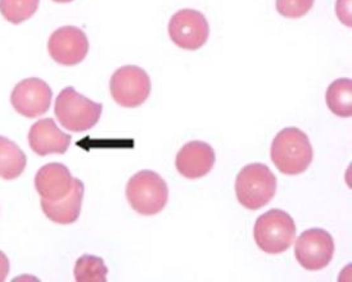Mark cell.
Listing matches in <instances>:
<instances>
[{
    "instance_id": "1",
    "label": "cell",
    "mask_w": 352,
    "mask_h": 282,
    "mask_svg": "<svg viewBox=\"0 0 352 282\" xmlns=\"http://www.w3.org/2000/svg\"><path fill=\"white\" fill-rule=\"evenodd\" d=\"M313 145L297 127H285L273 140L272 161L284 175L303 174L313 162Z\"/></svg>"
},
{
    "instance_id": "2",
    "label": "cell",
    "mask_w": 352,
    "mask_h": 282,
    "mask_svg": "<svg viewBox=\"0 0 352 282\" xmlns=\"http://www.w3.org/2000/svg\"><path fill=\"white\" fill-rule=\"evenodd\" d=\"M276 193V177L263 163L247 165L235 180L236 199L250 211H257L273 200Z\"/></svg>"
},
{
    "instance_id": "3",
    "label": "cell",
    "mask_w": 352,
    "mask_h": 282,
    "mask_svg": "<svg viewBox=\"0 0 352 282\" xmlns=\"http://www.w3.org/2000/svg\"><path fill=\"white\" fill-rule=\"evenodd\" d=\"M103 106L81 95L72 86L59 93L54 113L59 124L72 132H84L98 124Z\"/></svg>"
},
{
    "instance_id": "4",
    "label": "cell",
    "mask_w": 352,
    "mask_h": 282,
    "mask_svg": "<svg viewBox=\"0 0 352 282\" xmlns=\"http://www.w3.org/2000/svg\"><path fill=\"white\" fill-rule=\"evenodd\" d=\"M127 202L142 215H155L164 211L168 200L165 180L153 171H140L133 176L126 186Z\"/></svg>"
},
{
    "instance_id": "5",
    "label": "cell",
    "mask_w": 352,
    "mask_h": 282,
    "mask_svg": "<svg viewBox=\"0 0 352 282\" xmlns=\"http://www.w3.org/2000/svg\"><path fill=\"white\" fill-rule=\"evenodd\" d=\"M254 242L267 254L287 252L296 237L294 218L282 209H270L261 214L254 228Z\"/></svg>"
},
{
    "instance_id": "6",
    "label": "cell",
    "mask_w": 352,
    "mask_h": 282,
    "mask_svg": "<svg viewBox=\"0 0 352 282\" xmlns=\"http://www.w3.org/2000/svg\"><path fill=\"white\" fill-rule=\"evenodd\" d=\"M109 90L118 106L137 108L149 97L152 82L144 69L138 66H124L112 75Z\"/></svg>"
},
{
    "instance_id": "7",
    "label": "cell",
    "mask_w": 352,
    "mask_h": 282,
    "mask_svg": "<svg viewBox=\"0 0 352 282\" xmlns=\"http://www.w3.org/2000/svg\"><path fill=\"white\" fill-rule=\"evenodd\" d=\"M168 35L173 43L184 50L202 48L210 36V26L199 10H180L168 22Z\"/></svg>"
},
{
    "instance_id": "8",
    "label": "cell",
    "mask_w": 352,
    "mask_h": 282,
    "mask_svg": "<svg viewBox=\"0 0 352 282\" xmlns=\"http://www.w3.org/2000/svg\"><path fill=\"white\" fill-rule=\"evenodd\" d=\"M294 254L297 262L307 271H319L329 266L334 254L332 235L323 228H310L298 236Z\"/></svg>"
},
{
    "instance_id": "9",
    "label": "cell",
    "mask_w": 352,
    "mask_h": 282,
    "mask_svg": "<svg viewBox=\"0 0 352 282\" xmlns=\"http://www.w3.org/2000/svg\"><path fill=\"white\" fill-rule=\"evenodd\" d=\"M52 97V89L44 80L30 78L14 86L10 94V103L21 116L36 118L50 110Z\"/></svg>"
},
{
    "instance_id": "10",
    "label": "cell",
    "mask_w": 352,
    "mask_h": 282,
    "mask_svg": "<svg viewBox=\"0 0 352 282\" xmlns=\"http://www.w3.org/2000/svg\"><path fill=\"white\" fill-rule=\"evenodd\" d=\"M48 51L54 62L62 66H76L88 56L87 34L75 26H63L50 35Z\"/></svg>"
},
{
    "instance_id": "11",
    "label": "cell",
    "mask_w": 352,
    "mask_h": 282,
    "mask_svg": "<svg viewBox=\"0 0 352 282\" xmlns=\"http://www.w3.org/2000/svg\"><path fill=\"white\" fill-rule=\"evenodd\" d=\"M216 156L212 146L205 141H189L176 154L177 172L189 180L205 177L215 165Z\"/></svg>"
},
{
    "instance_id": "12",
    "label": "cell",
    "mask_w": 352,
    "mask_h": 282,
    "mask_svg": "<svg viewBox=\"0 0 352 282\" xmlns=\"http://www.w3.org/2000/svg\"><path fill=\"white\" fill-rule=\"evenodd\" d=\"M29 144L40 156L65 154L71 144V135L60 131L52 118H44L30 128Z\"/></svg>"
},
{
    "instance_id": "13",
    "label": "cell",
    "mask_w": 352,
    "mask_h": 282,
    "mask_svg": "<svg viewBox=\"0 0 352 282\" xmlns=\"http://www.w3.org/2000/svg\"><path fill=\"white\" fill-rule=\"evenodd\" d=\"M74 177L69 168L62 163L43 165L35 176V187L43 199L58 202L69 194Z\"/></svg>"
},
{
    "instance_id": "14",
    "label": "cell",
    "mask_w": 352,
    "mask_h": 282,
    "mask_svg": "<svg viewBox=\"0 0 352 282\" xmlns=\"http://www.w3.org/2000/svg\"><path fill=\"white\" fill-rule=\"evenodd\" d=\"M84 199V184L81 180L74 178L72 189L69 194L58 202H52L41 198V209L47 218L58 224L76 222L81 212Z\"/></svg>"
},
{
    "instance_id": "15",
    "label": "cell",
    "mask_w": 352,
    "mask_h": 282,
    "mask_svg": "<svg viewBox=\"0 0 352 282\" xmlns=\"http://www.w3.org/2000/svg\"><path fill=\"white\" fill-rule=\"evenodd\" d=\"M28 163L26 154L8 137H0V177L4 180L19 178Z\"/></svg>"
},
{
    "instance_id": "16",
    "label": "cell",
    "mask_w": 352,
    "mask_h": 282,
    "mask_svg": "<svg viewBox=\"0 0 352 282\" xmlns=\"http://www.w3.org/2000/svg\"><path fill=\"white\" fill-rule=\"evenodd\" d=\"M325 102L333 115L342 118L351 117V78H338V80L333 81L332 84L327 89Z\"/></svg>"
},
{
    "instance_id": "17",
    "label": "cell",
    "mask_w": 352,
    "mask_h": 282,
    "mask_svg": "<svg viewBox=\"0 0 352 282\" xmlns=\"http://www.w3.org/2000/svg\"><path fill=\"white\" fill-rule=\"evenodd\" d=\"M108 268L104 261L96 255L84 254L75 264V280L78 282H106Z\"/></svg>"
},
{
    "instance_id": "18",
    "label": "cell",
    "mask_w": 352,
    "mask_h": 282,
    "mask_svg": "<svg viewBox=\"0 0 352 282\" xmlns=\"http://www.w3.org/2000/svg\"><path fill=\"white\" fill-rule=\"evenodd\" d=\"M39 3L40 0H0V13L10 23L20 25L36 13Z\"/></svg>"
},
{
    "instance_id": "19",
    "label": "cell",
    "mask_w": 352,
    "mask_h": 282,
    "mask_svg": "<svg viewBox=\"0 0 352 282\" xmlns=\"http://www.w3.org/2000/svg\"><path fill=\"white\" fill-rule=\"evenodd\" d=\"M315 0H276L275 7L280 16L297 20L306 16L314 7Z\"/></svg>"
},
{
    "instance_id": "20",
    "label": "cell",
    "mask_w": 352,
    "mask_h": 282,
    "mask_svg": "<svg viewBox=\"0 0 352 282\" xmlns=\"http://www.w3.org/2000/svg\"><path fill=\"white\" fill-rule=\"evenodd\" d=\"M336 12H337V17L340 19L343 25L351 27V0H337Z\"/></svg>"
},
{
    "instance_id": "21",
    "label": "cell",
    "mask_w": 352,
    "mask_h": 282,
    "mask_svg": "<svg viewBox=\"0 0 352 282\" xmlns=\"http://www.w3.org/2000/svg\"><path fill=\"white\" fill-rule=\"evenodd\" d=\"M10 273V261L8 257L0 252V282L6 281Z\"/></svg>"
},
{
    "instance_id": "22",
    "label": "cell",
    "mask_w": 352,
    "mask_h": 282,
    "mask_svg": "<svg viewBox=\"0 0 352 282\" xmlns=\"http://www.w3.org/2000/svg\"><path fill=\"white\" fill-rule=\"evenodd\" d=\"M53 1H56V3H71L74 0H53Z\"/></svg>"
}]
</instances>
